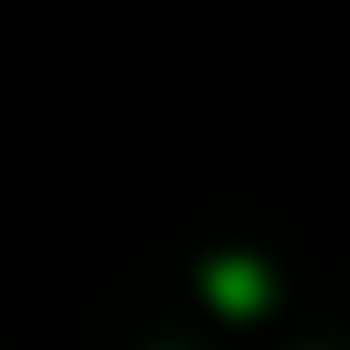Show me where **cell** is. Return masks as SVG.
Listing matches in <instances>:
<instances>
[{"label": "cell", "mask_w": 350, "mask_h": 350, "mask_svg": "<svg viewBox=\"0 0 350 350\" xmlns=\"http://www.w3.org/2000/svg\"><path fill=\"white\" fill-rule=\"evenodd\" d=\"M214 292H221L227 305H240V312H247V305L260 299V273H253L247 260H227L221 273H214Z\"/></svg>", "instance_id": "1"}]
</instances>
